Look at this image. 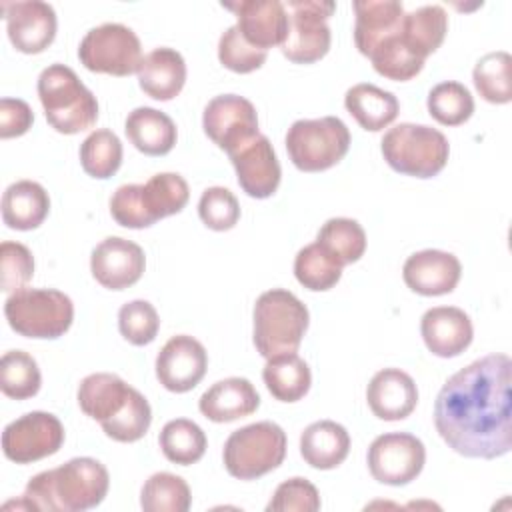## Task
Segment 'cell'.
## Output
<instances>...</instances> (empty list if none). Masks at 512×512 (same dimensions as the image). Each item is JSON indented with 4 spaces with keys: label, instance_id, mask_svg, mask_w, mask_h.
Listing matches in <instances>:
<instances>
[{
    "label": "cell",
    "instance_id": "1",
    "mask_svg": "<svg viewBox=\"0 0 512 512\" xmlns=\"http://www.w3.org/2000/svg\"><path fill=\"white\" fill-rule=\"evenodd\" d=\"M510 368L506 354H488L452 374L440 388L434 426L454 452L482 460L510 452Z\"/></svg>",
    "mask_w": 512,
    "mask_h": 512
},
{
    "label": "cell",
    "instance_id": "2",
    "mask_svg": "<svg viewBox=\"0 0 512 512\" xmlns=\"http://www.w3.org/2000/svg\"><path fill=\"white\" fill-rule=\"evenodd\" d=\"M110 476L102 462L80 456L58 468L38 472L26 484L16 508L42 512H84L96 508L108 494Z\"/></svg>",
    "mask_w": 512,
    "mask_h": 512
},
{
    "label": "cell",
    "instance_id": "3",
    "mask_svg": "<svg viewBox=\"0 0 512 512\" xmlns=\"http://www.w3.org/2000/svg\"><path fill=\"white\" fill-rule=\"evenodd\" d=\"M78 406L116 442L140 440L152 422L146 396L110 372L88 374L80 382Z\"/></svg>",
    "mask_w": 512,
    "mask_h": 512
},
{
    "label": "cell",
    "instance_id": "4",
    "mask_svg": "<svg viewBox=\"0 0 512 512\" xmlns=\"http://www.w3.org/2000/svg\"><path fill=\"white\" fill-rule=\"evenodd\" d=\"M252 318L254 346L266 360L296 352L310 322L306 304L284 288L262 292L256 298Z\"/></svg>",
    "mask_w": 512,
    "mask_h": 512
},
{
    "label": "cell",
    "instance_id": "5",
    "mask_svg": "<svg viewBox=\"0 0 512 512\" xmlns=\"http://www.w3.org/2000/svg\"><path fill=\"white\" fill-rule=\"evenodd\" d=\"M38 98L48 124L60 134H78L98 120V100L66 64H50L38 76Z\"/></svg>",
    "mask_w": 512,
    "mask_h": 512
},
{
    "label": "cell",
    "instance_id": "6",
    "mask_svg": "<svg viewBox=\"0 0 512 512\" xmlns=\"http://www.w3.org/2000/svg\"><path fill=\"white\" fill-rule=\"evenodd\" d=\"M386 164L406 176L432 178L448 162L450 146L446 136L426 124L400 122L380 142Z\"/></svg>",
    "mask_w": 512,
    "mask_h": 512
},
{
    "label": "cell",
    "instance_id": "7",
    "mask_svg": "<svg viewBox=\"0 0 512 512\" xmlns=\"http://www.w3.org/2000/svg\"><path fill=\"white\" fill-rule=\"evenodd\" d=\"M10 328L26 338H58L74 320L70 296L54 288H20L4 302Z\"/></svg>",
    "mask_w": 512,
    "mask_h": 512
},
{
    "label": "cell",
    "instance_id": "8",
    "mask_svg": "<svg viewBox=\"0 0 512 512\" xmlns=\"http://www.w3.org/2000/svg\"><path fill=\"white\" fill-rule=\"evenodd\" d=\"M224 466L238 480H256L286 458V432L270 420L234 430L224 444Z\"/></svg>",
    "mask_w": 512,
    "mask_h": 512
},
{
    "label": "cell",
    "instance_id": "9",
    "mask_svg": "<svg viewBox=\"0 0 512 512\" xmlns=\"http://www.w3.org/2000/svg\"><path fill=\"white\" fill-rule=\"evenodd\" d=\"M350 148V130L336 116L296 120L286 132V150L302 172H322L338 164Z\"/></svg>",
    "mask_w": 512,
    "mask_h": 512
},
{
    "label": "cell",
    "instance_id": "10",
    "mask_svg": "<svg viewBox=\"0 0 512 512\" xmlns=\"http://www.w3.org/2000/svg\"><path fill=\"white\" fill-rule=\"evenodd\" d=\"M78 58L90 72L128 76L138 72L144 56L132 28L120 22H104L84 34L78 46Z\"/></svg>",
    "mask_w": 512,
    "mask_h": 512
},
{
    "label": "cell",
    "instance_id": "11",
    "mask_svg": "<svg viewBox=\"0 0 512 512\" xmlns=\"http://www.w3.org/2000/svg\"><path fill=\"white\" fill-rule=\"evenodd\" d=\"M288 34L280 46L282 54L296 64H310L326 56L332 34L326 24L336 10L330 0H288Z\"/></svg>",
    "mask_w": 512,
    "mask_h": 512
},
{
    "label": "cell",
    "instance_id": "12",
    "mask_svg": "<svg viewBox=\"0 0 512 512\" xmlns=\"http://www.w3.org/2000/svg\"><path fill=\"white\" fill-rule=\"evenodd\" d=\"M366 462L372 478L380 484L404 486L422 472L426 448L410 432H386L372 440Z\"/></svg>",
    "mask_w": 512,
    "mask_h": 512
},
{
    "label": "cell",
    "instance_id": "13",
    "mask_svg": "<svg viewBox=\"0 0 512 512\" xmlns=\"http://www.w3.org/2000/svg\"><path fill=\"white\" fill-rule=\"evenodd\" d=\"M64 444V426L58 416L42 410L28 412L2 432V452L16 464H30L52 456Z\"/></svg>",
    "mask_w": 512,
    "mask_h": 512
},
{
    "label": "cell",
    "instance_id": "14",
    "mask_svg": "<svg viewBox=\"0 0 512 512\" xmlns=\"http://www.w3.org/2000/svg\"><path fill=\"white\" fill-rule=\"evenodd\" d=\"M202 128L226 154L238 150L260 134L254 104L238 94L214 96L204 108Z\"/></svg>",
    "mask_w": 512,
    "mask_h": 512
},
{
    "label": "cell",
    "instance_id": "15",
    "mask_svg": "<svg viewBox=\"0 0 512 512\" xmlns=\"http://www.w3.org/2000/svg\"><path fill=\"white\" fill-rule=\"evenodd\" d=\"M6 32L12 46L24 54H40L56 36V12L42 0L2 2Z\"/></svg>",
    "mask_w": 512,
    "mask_h": 512
},
{
    "label": "cell",
    "instance_id": "16",
    "mask_svg": "<svg viewBox=\"0 0 512 512\" xmlns=\"http://www.w3.org/2000/svg\"><path fill=\"white\" fill-rule=\"evenodd\" d=\"M206 348L188 334L172 336L156 356L158 382L176 394L192 390L206 374Z\"/></svg>",
    "mask_w": 512,
    "mask_h": 512
},
{
    "label": "cell",
    "instance_id": "17",
    "mask_svg": "<svg viewBox=\"0 0 512 512\" xmlns=\"http://www.w3.org/2000/svg\"><path fill=\"white\" fill-rule=\"evenodd\" d=\"M146 268L144 250L126 238H104L90 256V270L98 284L108 290H124L136 284Z\"/></svg>",
    "mask_w": 512,
    "mask_h": 512
},
{
    "label": "cell",
    "instance_id": "18",
    "mask_svg": "<svg viewBox=\"0 0 512 512\" xmlns=\"http://www.w3.org/2000/svg\"><path fill=\"white\" fill-rule=\"evenodd\" d=\"M236 14V26L242 36L256 48L266 50L282 46L288 34V10L280 0H238L222 2Z\"/></svg>",
    "mask_w": 512,
    "mask_h": 512
},
{
    "label": "cell",
    "instance_id": "19",
    "mask_svg": "<svg viewBox=\"0 0 512 512\" xmlns=\"http://www.w3.org/2000/svg\"><path fill=\"white\" fill-rule=\"evenodd\" d=\"M236 170L240 188L252 198H268L280 184V162L264 134L254 136L250 142L228 154Z\"/></svg>",
    "mask_w": 512,
    "mask_h": 512
},
{
    "label": "cell",
    "instance_id": "20",
    "mask_svg": "<svg viewBox=\"0 0 512 512\" xmlns=\"http://www.w3.org/2000/svg\"><path fill=\"white\" fill-rule=\"evenodd\" d=\"M460 274V260L452 252L434 248L410 254L402 266L406 286L422 296L450 294L456 288Z\"/></svg>",
    "mask_w": 512,
    "mask_h": 512
},
{
    "label": "cell",
    "instance_id": "21",
    "mask_svg": "<svg viewBox=\"0 0 512 512\" xmlns=\"http://www.w3.org/2000/svg\"><path fill=\"white\" fill-rule=\"evenodd\" d=\"M420 334L426 348L440 358L462 354L472 338L474 328L470 316L456 306H434L420 320Z\"/></svg>",
    "mask_w": 512,
    "mask_h": 512
},
{
    "label": "cell",
    "instance_id": "22",
    "mask_svg": "<svg viewBox=\"0 0 512 512\" xmlns=\"http://www.w3.org/2000/svg\"><path fill=\"white\" fill-rule=\"evenodd\" d=\"M366 400L372 414L380 420H404L418 404V388L412 376L400 368L378 370L368 388Z\"/></svg>",
    "mask_w": 512,
    "mask_h": 512
},
{
    "label": "cell",
    "instance_id": "23",
    "mask_svg": "<svg viewBox=\"0 0 512 512\" xmlns=\"http://www.w3.org/2000/svg\"><path fill=\"white\" fill-rule=\"evenodd\" d=\"M260 406V396L254 384L240 376H230L214 382L198 400L200 412L218 424L234 422L250 416Z\"/></svg>",
    "mask_w": 512,
    "mask_h": 512
},
{
    "label": "cell",
    "instance_id": "24",
    "mask_svg": "<svg viewBox=\"0 0 512 512\" xmlns=\"http://www.w3.org/2000/svg\"><path fill=\"white\" fill-rule=\"evenodd\" d=\"M138 84L154 100H172L186 82V62L174 48L160 46L148 52L138 66Z\"/></svg>",
    "mask_w": 512,
    "mask_h": 512
},
{
    "label": "cell",
    "instance_id": "25",
    "mask_svg": "<svg viewBox=\"0 0 512 512\" xmlns=\"http://www.w3.org/2000/svg\"><path fill=\"white\" fill-rule=\"evenodd\" d=\"M354 42L360 54L370 52L390 34H394L404 18V8L396 0H356L354 4Z\"/></svg>",
    "mask_w": 512,
    "mask_h": 512
},
{
    "label": "cell",
    "instance_id": "26",
    "mask_svg": "<svg viewBox=\"0 0 512 512\" xmlns=\"http://www.w3.org/2000/svg\"><path fill=\"white\" fill-rule=\"evenodd\" d=\"M350 452L348 430L334 420H318L300 434V454L316 470L340 466Z\"/></svg>",
    "mask_w": 512,
    "mask_h": 512
},
{
    "label": "cell",
    "instance_id": "27",
    "mask_svg": "<svg viewBox=\"0 0 512 512\" xmlns=\"http://www.w3.org/2000/svg\"><path fill=\"white\" fill-rule=\"evenodd\" d=\"M124 132L136 150L148 156L168 154L178 138L174 120L162 110L140 106L134 108L124 122Z\"/></svg>",
    "mask_w": 512,
    "mask_h": 512
},
{
    "label": "cell",
    "instance_id": "28",
    "mask_svg": "<svg viewBox=\"0 0 512 512\" xmlns=\"http://www.w3.org/2000/svg\"><path fill=\"white\" fill-rule=\"evenodd\" d=\"M50 212V196L34 180H18L2 194V220L12 230H34Z\"/></svg>",
    "mask_w": 512,
    "mask_h": 512
},
{
    "label": "cell",
    "instance_id": "29",
    "mask_svg": "<svg viewBox=\"0 0 512 512\" xmlns=\"http://www.w3.org/2000/svg\"><path fill=\"white\" fill-rule=\"evenodd\" d=\"M344 106L354 116V120L370 132L384 130L396 120L400 112V102L392 92L368 82H360L348 88Z\"/></svg>",
    "mask_w": 512,
    "mask_h": 512
},
{
    "label": "cell",
    "instance_id": "30",
    "mask_svg": "<svg viewBox=\"0 0 512 512\" xmlns=\"http://www.w3.org/2000/svg\"><path fill=\"white\" fill-rule=\"evenodd\" d=\"M448 30V14L440 4L420 6L402 18L400 36L404 44L422 60L436 52Z\"/></svg>",
    "mask_w": 512,
    "mask_h": 512
},
{
    "label": "cell",
    "instance_id": "31",
    "mask_svg": "<svg viewBox=\"0 0 512 512\" xmlns=\"http://www.w3.org/2000/svg\"><path fill=\"white\" fill-rule=\"evenodd\" d=\"M262 378L268 392L280 402H298L312 384L310 368L296 352L268 358Z\"/></svg>",
    "mask_w": 512,
    "mask_h": 512
},
{
    "label": "cell",
    "instance_id": "32",
    "mask_svg": "<svg viewBox=\"0 0 512 512\" xmlns=\"http://www.w3.org/2000/svg\"><path fill=\"white\" fill-rule=\"evenodd\" d=\"M140 198L150 222L156 224L166 216L178 214L186 206L190 190L188 182L180 174L160 172L140 184Z\"/></svg>",
    "mask_w": 512,
    "mask_h": 512
},
{
    "label": "cell",
    "instance_id": "33",
    "mask_svg": "<svg viewBox=\"0 0 512 512\" xmlns=\"http://www.w3.org/2000/svg\"><path fill=\"white\" fill-rule=\"evenodd\" d=\"M158 444L162 454L180 466H188L198 462L208 446L204 430L188 420V418H174L164 424L158 436Z\"/></svg>",
    "mask_w": 512,
    "mask_h": 512
},
{
    "label": "cell",
    "instance_id": "34",
    "mask_svg": "<svg viewBox=\"0 0 512 512\" xmlns=\"http://www.w3.org/2000/svg\"><path fill=\"white\" fill-rule=\"evenodd\" d=\"M512 58L506 50L484 54L474 70L472 80L478 94L490 104H508L512 100Z\"/></svg>",
    "mask_w": 512,
    "mask_h": 512
},
{
    "label": "cell",
    "instance_id": "35",
    "mask_svg": "<svg viewBox=\"0 0 512 512\" xmlns=\"http://www.w3.org/2000/svg\"><path fill=\"white\" fill-rule=\"evenodd\" d=\"M316 242L346 266L362 258L366 250V232L352 218H330L318 230Z\"/></svg>",
    "mask_w": 512,
    "mask_h": 512
},
{
    "label": "cell",
    "instance_id": "36",
    "mask_svg": "<svg viewBox=\"0 0 512 512\" xmlns=\"http://www.w3.org/2000/svg\"><path fill=\"white\" fill-rule=\"evenodd\" d=\"M192 504V494L182 476L172 472L152 474L140 492L144 512H186Z\"/></svg>",
    "mask_w": 512,
    "mask_h": 512
},
{
    "label": "cell",
    "instance_id": "37",
    "mask_svg": "<svg viewBox=\"0 0 512 512\" xmlns=\"http://www.w3.org/2000/svg\"><path fill=\"white\" fill-rule=\"evenodd\" d=\"M342 264L330 256L318 242H312L298 250L294 258V276L296 280L314 292L330 290L338 284L342 276Z\"/></svg>",
    "mask_w": 512,
    "mask_h": 512
},
{
    "label": "cell",
    "instance_id": "38",
    "mask_svg": "<svg viewBox=\"0 0 512 512\" xmlns=\"http://www.w3.org/2000/svg\"><path fill=\"white\" fill-rule=\"evenodd\" d=\"M402 26V24H400ZM370 62L374 66V70L388 78V80H398V82H404V80H410L414 78L422 66H424V60L420 56H416L402 40L400 36V28L386 36L372 52H370Z\"/></svg>",
    "mask_w": 512,
    "mask_h": 512
},
{
    "label": "cell",
    "instance_id": "39",
    "mask_svg": "<svg viewBox=\"0 0 512 512\" xmlns=\"http://www.w3.org/2000/svg\"><path fill=\"white\" fill-rule=\"evenodd\" d=\"M80 164L92 178L106 180L118 172L122 164V142L108 130L100 128L90 132L80 144Z\"/></svg>",
    "mask_w": 512,
    "mask_h": 512
},
{
    "label": "cell",
    "instance_id": "40",
    "mask_svg": "<svg viewBox=\"0 0 512 512\" xmlns=\"http://www.w3.org/2000/svg\"><path fill=\"white\" fill-rule=\"evenodd\" d=\"M42 384L36 360L24 350H8L0 360V390L14 400L38 394Z\"/></svg>",
    "mask_w": 512,
    "mask_h": 512
},
{
    "label": "cell",
    "instance_id": "41",
    "mask_svg": "<svg viewBox=\"0 0 512 512\" xmlns=\"http://www.w3.org/2000/svg\"><path fill=\"white\" fill-rule=\"evenodd\" d=\"M430 116L444 126H460L474 112V98L470 90L454 80L436 84L426 100Z\"/></svg>",
    "mask_w": 512,
    "mask_h": 512
},
{
    "label": "cell",
    "instance_id": "42",
    "mask_svg": "<svg viewBox=\"0 0 512 512\" xmlns=\"http://www.w3.org/2000/svg\"><path fill=\"white\" fill-rule=\"evenodd\" d=\"M266 56L268 52L252 46L242 36L236 24L226 28V32H222L218 40V60L224 68L232 72H238V74L254 72L266 62Z\"/></svg>",
    "mask_w": 512,
    "mask_h": 512
},
{
    "label": "cell",
    "instance_id": "43",
    "mask_svg": "<svg viewBox=\"0 0 512 512\" xmlns=\"http://www.w3.org/2000/svg\"><path fill=\"white\" fill-rule=\"evenodd\" d=\"M158 328V312L148 300H132L118 310V330L134 346L150 344L156 338Z\"/></svg>",
    "mask_w": 512,
    "mask_h": 512
},
{
    "label": "cell",
    "instance_id": "44",
    "mask_svg": "<svg viewBox=\"0 0 512 512\" xmlns=\"http://www.w3.org/2000/svg\"><path fill=\"white\" fill-rule=\"evenodd\" d=\"M198 216L210 230L224 232L234 228L240 220V204L228 188L210 186L200 196Z\"/></svg>",
    "mask_w": 512,
    "mask_h": 512
},
{
    "label": "cell",
    "instance_id": "45",
    "mask_svg": "<svg viewBox=\"0 0 512 512\" xmlns=\"http://www.w3.org/2000/svg\"><path fill=\"white\" fill-rule=\"evenodd\" d=\"M34 276V256L20 244L4 240L0 244V286L4 292H16L26 288Z\"/></svg>",
    "mask_w": 512,
    "mask_h": 512
},
{
    "label": "cell",
    "instance_id": "46",
    "mask_svg": "<svg viewBox=\"0 0 512 512\" xmlns=\"http://www.w3.org/2000/svg\"><path fill=\"white\" fill-rule=\"evenodd\" d=\"M268 512H316L320 510V494L306 478L284 480L266 506Z\"/></svg>",
    "mask_w": 512,
    "mask_h": 512
},
{
    "label": "cell",
    "instance_id": "47",
    "mask_svg": "<svg viewBox=\"0 0 512 512\" xmlns=\"http://www.w3.org/2000/svg\"><path fill=\"white\" fill-rule=\"evenodd\" d=\"M110 214L124 228L138 230L152 226L140 198V184L118 186L110 196Z\"/></svg>",
    "mask_w": 512,
    "mask_h": 512
},
{
    "label": "cell",
    "instance_id": "48",
    "mask_svg": "<svg viewBox=\"0 0 512 512\" xmlns=\"http://www.w3.org/2000/svg\"><path fill=\"white\" fill-rule=\"evenodd\" d=\"M34 122V112L28 102L20 98H2L0 100V136L14 138L28 132Z\"/></svg>",
    "mask_w": 512,
    "mask_h": 512
}]
</instances>
